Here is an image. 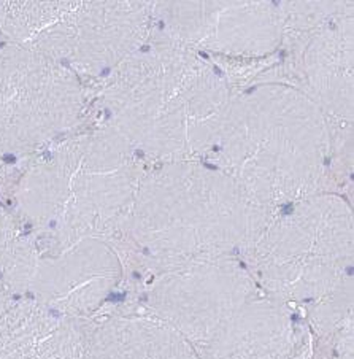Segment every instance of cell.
Wrapping results in <instances>:
<instances>
[{
  "instance_id": "obj_1",
  "label": "cell",
  "mask_w": 354,
  "mask_h": 359,
  "mask_svg": "<svg viewBox=\"0 0 354 359\" xmlns=\"http://www.w3.org/2000/svg\"><path fill=\"white\" fill-rule=\"evenodd\" d=\"M121 227L156 267H175L199 251L223 248L243 234L231 196L173 175L148 180Z\"/></svg>"
},
{
  "instance_id": "obj_2",
  "label": "cell",
  "mask_w": 354,
  "mask_h": 359,
  "mask_svg": "<svg viewBox=\"0 0 354 359\" xmlns=\"http://www.w3.org/2000/svg\"><path fill=\"white\" fill-rule=\"evenodd\" d=\"M132 202L128 173L81 156L35 173L21 193L24 213L65 247L119 229Z\"/></svg>"
},
{
  "instance_id": "obj_3",
  "label": "cell",
  "mask_w": 354,
  "mask_h": 359,
  "mask_svg": "<svg viewBox=\"0 0 354 359\" xmlns=\"http://www.w3.org/2000/svg\"><path fill=\"white\" fill-rule=\"evenodd\" d=\"M350 250V226L335 205L305 208L278 226L262 248L270 281L290 292L327 288Z\"/></svg>"
},
{
  "instance_id": "obj_4",
  "label": "cell",
  "mask_w": 354,
  "mask_h": 359,
  "mask_svg": "<svg viewBox=\"0 0 354 359\" xmlns=\"http://www.w3.org/2000/svg\"><path fill=\"white\" fill-rule=\"evenodd\" d=\"M75 91L53 65L20 50L0 51V149L50 134L74 113Z\"/></svg>"
},
{
  "instance_id": "obj_5",
  "label": "cell",
  "mask_w": 354,
  "mask_h": 359,
  "mask_svg": "<svg viewBox=\"0 0 354 359\" xmlns=\"http://www.w3.org/2000/svg\"><path fill=\"white\" fill-rule=\"evenodd\" d=\"M67 255L53 261L40 259L31 283L45 307L67 315L86 313L97 307L118 278L116 256L97 238L72 245Z\"/></svg>"
},
{
  "instance_id": "obj_6",
  "label": "cell",
  "mask_w": 354,
  "mask_h": 359,
  "mask_svg": "<svg viewBox=\"0 0 354 359\" xmlns=\"http://www.w3.org/2000/svg\"><path fill=\"white\" fill-rule=\"evenodd\" d=\"M85 337L45 305L0 301V359H81Z\"/></svg>"
},
{
  "instance_id": "obj_7",
  "label": "cell",
  "mask_w": 354,
  "mask_h": 359,
  "mask_svg": "<svg viewBox=\"0 0 354 359\" xmlns=\"http://www.w3.org/2000/svg\"><path fill=\"white\" fill-rule=\"evenodd\" d=\"M242 290L232 275L183 272L173 275L154 290L153 304L165 320L194 337H205L215 320L233 302Z\"/></svg>"
},
{
  "instance_id": "obj_8",
  "label": "cell",
  "mask_w": 354,
  "mask_h": 359,
  "mask_svg": "<svg viewBox=\"0 0 354 359\" xmlns=\"http://www.w3.org/2000/svg\"><path fill=\"white\" fill-rule=\"evenodd\" d=\"M81 359H197L172 327L147 318H115L85 337Z\"/></svg>"
},
{
  "instance_id": "obj_9",
  "label": "cell",
  "mask_w": 354,
  "mask_h": 359,
  "mask_svg": "<svg viewBox=\"0 0 354 359\" xmlns=\"http://www.w3.org/2000/svg\"><path fill=\"white\" fill-rule=\"evenodd\" d=\"M207 359H310L290 321L270 309H253L231 323L210 348Z\"/></svg>"
},
{
  "instance_id": "obj_10",
  "label": "cell",
  "mask_w": 354,
  "mask_h": 359,
  "mask_svg": "<svg viewBox=\"0 0 354 359\" xmlns=\"http://www.w3.org/2000/svg\"><path fill=\"white\" fill-rule=\"evenodd\" d=\"M137 26L139 18L134 16V7H100L67 26L65 40L80 37V41L69 45L70 50L76 53V56L97 61L115 55L134 35Z\"/></svg>"
},
{
  "instance_id": "obj_11",
  "label": "cell",
  "mask_w": 354,
  "mask_h": 359,
  "mask_svg": "<svg viewBox=\"0 0 354 359\" xmlns=\"http://www.w3.org/2000/svg\"><path fill=\"white\" fill-rule=\"evenodd\" d=\"M37 262L35 250L20 237L13 219L0 207V301L31 283Z\"/></svg>"
}]
</instances>
